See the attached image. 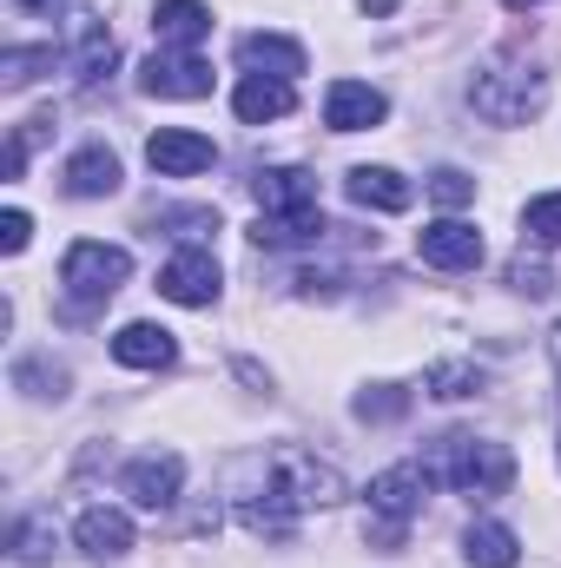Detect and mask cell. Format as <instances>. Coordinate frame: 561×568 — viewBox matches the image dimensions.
<instances>
[{
    "label": "cell",
    "instance_id": "29",
    "mask_svg": "<svg viewBox=\"0 0 561 568\" xmlns=\"http://www.w3.org/2000/svg\"><path fill=\"white\" fill-rule=\"evenodd\" d=\"M47 549H53V529H47V523H20V536H13V562H47Z\"/></svg>",
    "mask_w": 561,
    "mask_h": 568
},
{
    "label": "cell",
    "instance_id": "32",
    "mask_svg": "<svg viewBox=\"0 0 561 568\" xmlns=\"http://www.w3.org/2000/svg\"><path fill=\"white\" fill-rule=\"evenodd\" d=\"M337 291H344V272H297V297H324L330 304Z\"/></svg>",
    "mask_w": 561,
    "mask_h": 568
},
{
    "label": "cell",
    "instance_id": "15",
    "mask_svg": "<svg viewBox=\"0 0 561 568\" xmlns=\"http://www.w3.org/2000/svg\"><path fill=\"white\" fill-rule=\"evenodd\" d=\"M152 33H159V47L192 53V47L212 33V7H205V0H159V7H152Z\"/></svg>",
    "mask_w": 561,
    "mask_h": 568
},
{
    "label": "cell",
    "instance_id": "4",
    "mask_svg": "<svg viewBox=\"0 0 561 568\" xmlns=\"http://www.w3.org/2000/svg\"><path fill=\"white\" fill-rule=\"evenodd\" d=\"M422 496H429V469L422 463H397V469H384L377 483H370V516H377V549H397L404 542V529L422 516Z\"/></svg>",
    "mask_w": 561,
    "mask_h": 568
},
{
    "label": "cell",
    "instance_id": "27",
    "mask_svg": "<svg viewBox=\"0 0 561 568\" xmlns=\"http://www.w3.org/2000/svg\"><path fill=\"white\" fill-rule=\"evenodd\" d=\"M429 390H436L442 404H462V397L482 390V371H476V364H436V371H429Z\"/></svg>",
    "mask_w": 561,
    "mask_h": 568
},
{
    "label": "cell",
    "instance_id": "31",
    "mask_svg": "<svg viewBox=\"0 0 561 568\" xmlns=\"http://www.w3.org/2000/svg\"><path fill=\"white\" fill-rule=\"evenodd\" d=\"M27 239H33V219L27 212H0V252L13 258V252H27Z\"/></svg>",
    "mask_w": 561,
    "mask_h": 568
},
{
    "label": "cell",
    "instance_id": "30",
    "mask_svg": "<svg viewBox=\"0 0 561 568\" xmlns=\"http://www.w3.org/2000/svg\"><path fill=\"white\" fill-rule=\"evenodd\" d=\"M509 284H516V291H522V297H549V265H536V258H516V265H509Z\"/></svg>",
    "mask_w": 561,
    "mask_h": 568
},
{
    "label": "cell",
    "instance_id": "17",
    "mask_svg": "<svg viewBox=\"0 0 561 568\" xmlns=\"http://www.w3.org/2000/svg\"><path fill=\"white\" fill-rule=\"evenodd\" d=\"M238 67L245 73H272V80H297L304 73V47L290 33H245L238 40Z\"/></svg>",
    "mask_w": 561,
    "mask_h": 568
},
{
    "label": "cell",
    "instance_id": "21",
    "mask_svg": "<svg viewBox=\"0 0 561 568\" xmlns=\"http://www.w3.org/2000/svg\"><path fill=\"white\" fill-rule=\"evenodd\" d=\"M462 556L476 568H516L522 562V542H516V529H502V523H469Z\"/></svg>",
    "mask_w": 561,
    "mask_h": 568
},
{
    "label": "cell",
    "instance_id": "20",
    "mask_svg": "<svg viewBox=\"0 0 561 568\" xmlns=\"http://www.w3.org/2000/svg\"><path fill=\"white\" fill-rule=\"evenodd\" d=\"M80 549H86L93 562H120V556L133 549V523H126L120 509H86V516H80Z\"/></svg>",
    "mask_w": 561,
    "mask_h": 568
},
{
    "label": "cell",
    "instance_id": "9",
    "mask_svg": "<svg viewBox=\"0 0 561 568\" xmlns=\"http://www.w3.org/2000/svg\"><path fill=\"white\" fill-rule=\"evenodd\" d=\"M417 252H422V265H436V272H476L482 265V232L462 225V219H436V225L417 232Z\"/></svg>",
    "mask_w": 561,
    "mask_h": 568
},
{
    "label": "cell",
    "instance_id": "5",
    "mask_svg": "<svg viewBox=\"0 0 561 568\" xmlns=\"http://www.w3.org/2000/svg\"><path fill=\"white\" fill-rule=\"evenodd\" d=\"M442 476L462 496H502L516 483V456L502 443H482V436H442Z\"/></svg>",
    "mask_w": 561,
    "mask_h": 568
},
{
    "label": "cell",
    "instance_id": "8",
    "mask_svg": "<svg viewBox=\"0 0 561 568\" xmlns=\"http://www.w3.org/2000/svg\"><path fill=\"white\" fill-rule=\"evenodd\" d=\"M178 483H185V463L172 456V449H152V456H133L126 463V476H120V489L140 503V509H172L178 503Z\"/></svg>",
    "mask_w": 561,
    "mask_h": 568
},
{
    "label": "cell",
    "instance_id": "10",
    "mask_svg": "<svg viewBox=\"0 0 561 568\" xmlns=\"http://www.w3.org/2000/svg\"><path fill=\"white\" fill-rule=\"evenodd\" d=\"M145 159H152L159 179H192V172H205L218 159V145L205 140V133H185V126H159L145 140Z\"/></svg>",
    "mask_w": 561,
    "mask_h": 568
},
{
    "label": "cell",
    "instance_id": "13",
    "mask_svg": "<svg viewBox=\"0 0 561 568\" xmlns=\"http://www.w3.org/2000/svg\"><path fill=\"white\" fill-rule=\"evenodd\" d=\"M344 192L364 205V212H410L417 205V185L390 165H350L344 172Z\"/></svg>",
    "mask_w": 561,
    "mask_h": 568
},
{
    "label": "cell",
    "instance_id": "7",
    "mask_svg": "<svg viewBox=\"0 0 561 568\" xmlns=\"http://www.w3.org/2000/svg\"><path fill=\"white\" fill-rule=\"evenodd\" d=\"M159 297H172V304H185V311L218 304V258H212L205 245H185L178 258H165V272H159Z\"/></svg>",
    "mask_w": 561,
    "mask_h": 568
},
{
    "label": "cell",
    "instance_id": "6",
    "mask_svg": "<svg viewBox=\"0 0 561 568\" xmlns=\"http://www.w3.org/2000/svg\"><path fill=\"white\" fill-rule=\"evenodd\" d=\"M140 87L152 93V100H205V93H212V67H205L198 53L159 47V53L140 67Z\"/></svg>",
    "mask_w": 561,
    "mask_h": 568
},
{
    "label": "cell",
    "instance_id": "16",
    "mask_svg": "<svg viewBox=\"0 0 561 568\" xmlns=\"http://www.w3.org/2000/svg\"><path fill=\"white\" fill-rule=\"evenodd\" d=\"M290 106H297L290 80H272V73H245V80H238V93H232V113H238L245 126H265V120H284Z\"/></svg>",
    "mask_w": 561,
    "mask_h": 568
},
{
    "label": "cell",
    "instance_id": "19",
    "mask_svg": "<svg viewBox=\"0 0 561 568\" xmlns=\"http://www.w3.org/2000/svg\"><path fill=\"white\" fill-rule=\"evenodd\" d=\"M113 357H120L126 371H165V364L178 357V344H172L165 324H126V331L113 337Z\"/></svg>",
    "mask_w": 561,
    "mask_h": 568
},
{
    "label": "cell",
    "instance_id": "18",
    "mask_svg": "<svg viewBox=\"0 0 561 568\" xmlns=\"http://www.w3.org/2000/svg\"><path fill=\"white\" fill-rule=\"evenodd\" d=\"M67 192H73V199H113V192H120V152L80 145V152L67 159Z\"/></svg>",
    "mask_w": 561,
    "mask_h": 568
},
{
    "label": "cell",
    "instance_id": "26",
    "mask_svg": "<svg viewBox=\"0 0 561 568\" xmlns=\"http://www.w3.org/2000/svg\"><path fill=\"white\" fill-rule=\"evenodd\" d=\"M429 199H436L442 212H462V205L476 199V179H469L462 165H436V172H429Z\"/></svg>",
    "mask_w": 561,
    "mask_h": 568
},
{
    "label": "cell",
    "instance_id": "12",
    "mask_svg": "<svg viewBox=\"0 0 561 568\" xmlns=\"http://www.w3.org/2000/svg\"><path fill=\"white\" fill-rule=\"evenodd\" d=\"M330 232H344V225H330L324 212H258L252 245L258 252H297V245H324Z\"/></svg>",
    "mask_w": 561,
    "mask_h": 568
},
{
    "label": "cell",
    "instance_id": "34",
    "mask_svg": "<svg viewBox=\"0 0 561 568\" xmlns=\"http://www.w3.org/2000/svg\"><path fill=\"white\" fill-rule=\"evenodd\" d=\"M13 7H27V13H53L60 0H13Z\"/></svg>",
    "mask_w": 561,
    "mask_h": 568
},
{
    "label": "cell",
    "instance_id": "35",
    "mask_svg": "<svg viewBox=\"0 0 561 568\" xmlns=\"http://www.w3.org/2000/svg\"><path fill=\"white\" fill-rule=\"evenodd\" d=\"M502 7H516V13H522V7H542V0H502Z\"/></svg>",
    "mask_w": 561,
    "mask_h": 568
},
{
    "label": "cell",
    "instance_id": "28",
    "mask_svg": "<svg viewBox=\"0 0 561 568\" xmlns=\"http://www.w3.org/2000/svg\"><path fill=\"white\" fill-rule=\"evenodd\" d=\"M13 384L27 390V397H67V371H47V364H13Z\"/></svg>",
    "mask_w": 561,
    "mask_h": 568
},
{
    "label": "cell",
    "instance_id": "24",
    "mask_svg": "<svg viewBox=\"0 0 561 568\" xmlns=\"http://www.w3.org/2000/svg\"><path fill=\"white\" fill-rule=\"evenodd\" d=\"M47 67H53V47H7V53H0V87L20 93V87H33Z\"/></svg>",
    "mask_w": 561,
    "mask_h": 568
},
{
    "label": "cell",
    "instance_id": "14",
    "mask_svg": "<svg viewBox=\"0 0 561 568\" xmlns=\"http://www.w3.org/2000/svg\"><path fill=\"white\" fill-rule=\"evenodd\" d=\"M252 192H258L265 212H317V179L297 172V165H258Z\"/></svg>",
    "mask_w": 561,
    "mask_h": 568
},
{
    "label": "cell",
    "instance_id": "33",
    "mask_svg": "<svg viewBox=\"0 0 561 568\" xmlns=\"http://www.w3.org/2000/svg\"><path fill=\"white\" fill-rule=\"evenodd\" d=\"M357 7H364V13H397L404 0H357Z\"/></svg>",
    "mask_w": 561,
    "mask_h": 568
},
{
    "label": "cell",
    "instance_id": "3",
    "mask_svg": "<svg viewBox=\"0 0 561 568\" xmlns=\"http://www.w3.org/2000/svg\"><path fill=\"white\" fill-rule=\"evenodd\" d=\"M126 278H133V258H126L120 245H100V239H80V245L60 258V284H67L73 311H93V304H106V297H113Z\"/></svg>",
    "mask_w": 561,
    "mask_h": 568
},
{
    "label": "cell",
    "instance_id": "25",
    "mask_svg": "<svg viewBox=\"0 0 561 568\" xmlns=\"http://www.w3.org/2000/svg\"><path fill=\"white\" fill-rule=\"evenodd\" d=\"M357 424H397L404 410H410V390L404 384H370V390H357Z\"/></svg>",
    "mask_w": 561,
    "mask_h": 568
},
{
    "label": "cell",
    "instance_id": "1",
    "mask_svg": "<svg viewBox=\"0 0 561 568\" xmlns=\"http://www.w3.org/2000/svg\"><path fill=\"white\" fill-rule=\"evenodd\" d=\"M258 483L252 489H238V516H245V529L252 536H290V523L304 516V509H330V503H344V476L330 469V463H317L310 449H272V456H252L245 463Z\"/></svg>",
    "mask_w": 561,
    "mask_h": 568
},
{
    "label": "cell",
    "instance_id": "2",
    "mask_svg": "<svg viewBox=\"0 0 561 568\" xmlns=\"http://www.w3.org/2000/svg\"><path fill=\"white\" fill-rule=\"evenodd\" d=\"M549 100V80L522 60H489L476 80H469V106L489 120V126H529Z\"/></svg>",
    "mask_w": 561,
    "mask_h": 568
},
{
    "label": "cell",
    "instance_id": "22",
    "mask_svg": "<svg viewBox=\"0 0 561 568\" xmlns=\"http://www.w3.org/2000/svg\"><path fill=\"white\" fill-rule=\"evenodd\" d=\"M113 60H120L113 33H106L100 20H80V53H73V73H80V87H100V80L113 73Z\"/></svg>",
    "mask_w": 561,
    "mask_h": 568
},
{
    "label": "cell",
    "instance_id": "11",
    "mask_svg": "<svg viewBox=\"0 0 561 568\" xmlns=\"http://www.w3.org/2000/svg\"><path fill=\"white\" fill-rule=\"evenodd\" d=\"M384 113H390V100H384L377 87H364V80H330V93H324V126H330V133L384 126Z\"/></svg>",
    "mask_w": 561,
    "mask_h": 568
},
{
    "label": "cell",
    "instance_id": "23",
    "mask_svg": "<svg viewBox=\"0 0 561 568\" xmlns=\"http://www.w3.org/2000/svg\"><path fill=\"white\" fill-rule=\"evenodd\" d=\"M522 239L542 245V252H555L561 245V192H542V199L522 205Z\"/></svg>",
    "mask_w": 561,
    "mask_h": 568
}]
</instances>
